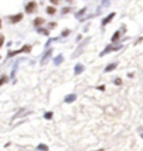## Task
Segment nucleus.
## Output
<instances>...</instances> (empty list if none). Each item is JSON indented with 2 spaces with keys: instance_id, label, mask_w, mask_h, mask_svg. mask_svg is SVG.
Instances as JSON below:
<instances>
[{
  "instance_id": "nucleus-18",
  "label": "nucleus",
  "mask_w": 143,
  "mask_h": 151,
  "mask_svg": "<svg viewBox=\"0 0 143 151\" xmlns=\"http://www.w3.org/2000/svg\"><path fill=\"white\" fill-rule=\"evenodd\" d=\"M52 118V112H46L45 113V119H51Z\"/></svg>"
},
{
  "instance_id": "nucleus-2",
  "label": "nucleus",
  "mask_w": 143,
  "mask_h": 151,
  "mask_svg": "<svg viewBox=\"0 0 143 151\" xmlns=\"http://www.w3.org/2000/svg\"><path fill=\"white\" fill-rule=\"evenodd\" d=\"M122 48V45H110V46H107L104 49V52H101V56H104V55H107V53H110V52H112V50H119Z\"/></svg>"
},
{
  "instance_id": "nucleus-6",
  "label": "nucleus",
  "mask_w": 143,
  "mask_h": 151,
  "mask_svg": "<svg viewBox=\"0 0 143 151\" xmlns=\"http://www.w3.org/2000/svg\"><path fill=\"white\" fill-rule=\"evenodd\" d=\"M114 17H115V13H111L110 16H107V17H105L104 20H103V27H105V25L108 24V23H110L111 20L114 18Z\"/></svg>"
},
{
  "instance_id": "nucleus-5",
  "label": "nucleus",
  "mask_w": 143,
  "mask_h": 151,
  "mask_svg": "<svg viewBox=\"0 0 143 151\" xmlns=\"http://www.w3.org/2000/svg\"><path fill=\"white\" fill-rule=\"evenodd\" d=\"M51 53H52V49H48L45 52V55H44V56H42V59H41V63H42V64H45V63H46V60H48V59H49V56H51Z\"/></svg>"
},
{
  "instance_id": "nucleus-1",
  "label": "nucleus",
  "mask_w": 143,
  "mask_h": 151,
  "mask_svg": "<svg viewBox=\"0 0 143 151\" xmlns=\"http://www.w3.org/2000/svg\"><path fill=\"white\" fill-rule=\"evenodd\" d=\"M28 52H31V46H30V45H25V46H23L21 49H18V50H13V52H10V53H8V57L14 56V55H18V53H28Z\"/></svg>"
},
{
  "instance_id": "nucleus-17",
  "label": "nucleus",
  "mask_w": 143,
  "mask_h": 151,
  "mask_svg": "<svg viewBox=\"0 0 143 151\" xmlns=\"http://www.w3.org/2000/svg\"><path fill=\"white\" fill-rule=\"evenodd\" d=\"M38 32L39 34H44V35H48V31H46V30H42V28H38Z\"/></svg>"
},
{
  "instance_id": "nucleus-16",
  "label": "nucleus",
  "mask_w": 143,
  "mask_h": 151,
  "mask_svg": "<svg viewBox=\"0 0 143 151\" xmlns=\"http://www.w3.org/2000/svg\"><path fill=\"white\" fill-rule=\"evenodd\" d=\"M38 150H48V145H45V144H39V145H38Z\"/></svg>"
},
{
  "instance_id": "nucleus-21",
  "label": "nucleus",
  "mask_w": 143,
  "mask_h": 151,
  "mask_svg": "<svg viewBox=\"0 0 143 151\" xmlns=\"http://www.w3.org/2000/svg\"><path fill=\"white\" fill-rule=\"evenodd\" d=\"M103 4H104V6H108V4H110V0H103Z\"/></svg>"
},
{
  "instance_id": "nucleus-19",
  "label": "nucleus",
  "mask_w": 143,
  "mask_h": 151,
  "mask_svg": "<svg viewBox=\"0 0 143 151\" xmlns=\"http://www.w3.org/2000/svg\"><path fill=\"white\" fill-rule=\"evenodd\" d=\"M115 84H117V85H121V84H122V80H121V78H117V80H115Z\"/></svg>"
},
{
  "instance_id": "nucleus-10",
  "label": "nucleus",
  "mask_w": 143,
  "mask_h": 151,
  "mask_svg": "<svg viewBox=\"0 0 143 151\" xmlns=\"http://www.w3.org/2000/svg\"><path fill=\"white\" fill-rule=\"evenodd\" d=\"M114 69H117V63H112V64H108V66L105 67V73H108V71H112Z\"/></svg>"
},
{
  "instance_id": "nucleus-15",
  "label": "nucleus",
  "mask_w": 143,
  "mask_h": 151,
  "mask_svg": "<svg viewBox=\"0 0 143 151\" xmlns=\"http://www.w3.org/2000/svg\"><path fill=\"white\" fill-rule=\"evenodd\" d=\"M46 11H48V14H55L56 10H55V7H48V8H46Z\"/></svg>"
},
{
  "instance_id": "nucleus-20",
  "label": "nucleus",
  "mask_w": 143,
  "mask_h": 151,
  "mask_svg": "<svg viewBox=\"0 0 143 151\" xmlns=\"http://www.w3.org/2000/svg\"><path fill=\"white\" fill-rule=\"evenodd\" d=\"M3 42H4V38H3V35H0V48H1Z\"/></svg>"
},
{
  "instance_id": "nucleus-8",
  "label": "nucleus",
  "mask_w": 143,
  "mask_h": 151,
  "mask_svg": "<svg viewBox=\"0 0 143 151\" xmlns=\"http://www.w3.org/2000/svg\"><path fill=\"white\" fill-rule=\"evenodd\" d=\"M73 101H76V94H70V95H67V97L65 98L66 104H70V102H73Z\"/></svg>"
},
{
  "instance_id": "nucleus-4",
  "label": "nucleus",
  "mask_w": 143,
  "mask_h": 151,
  "mask_svg": "<svg viewBox=\"0 0 143 151\" xmlns=\"http://www.w3.org/2000/svg\"><path fill=\"white\" fill-rule=\"evenodd\" d=\"M21 20H23V14H21V13L8 17V21H10V23H18V21H21Z\"/></svg>"
},
{
  "instance_id": "nucleus-12",
  "label": "nucleus",
  "mask_w": 143,
  "mask_h": 151,
  "mask_svg": "<svg viewBox=\"0 0 143 151\" xmlns=\"http://www.w3.org/2000/svg\"><path fill=\"white\" fill-rule=\"evenodd\" d=\"M86 10H87V8L84 7V8H81L80 11H77V13H76V17H77V18H80V17H81V16H83V14L86 13Z\"/></svg>"
},
{
  "instance_id": "nucleus-13",
  "label": "nucleus",
  "mask_w": 143,
  "mask_h": 151,
  "mask_svg": "<svg viewBox=\"0 0 143 151\" xmlns=\"http://www.w3.org/2000/svg\"><path fill=\"white\" fill-rule=\"evenodd\" d=\"M39 24H44V18H37L34 21V25H35V27H38Z\"/></svg>"
},
{
  "instance_id": "nucleus-23",
  "label": "nucleus",
  "mask_w": 143,
  "mask_h": 151,
  "mask_svg": "<svg viewBox=\"0 0 143 151\" xmlns=\"http://www.w3.org/2000/svg\"><path fill=\"white\" fill-rule=\"evenodd\" d=\"M142 138H143V133H142Z\"/></svg>"
},
{
  "instance_id": "nucleus-7",
  "label": "nucleus",
  "mask_w": 143,
  "mask_h": 151,
  "mask_svg": "<svg viewBox=\"0 0 143 151\" xmlns=\"http://www.w3.org/2000/svg\"><path fill=\"white\" fill-rule=\"evenodd\" d=\"M83 70H84V66H83V64H77V66L74 67V74H81Z\"/></svg>"
},
{
  "instance_id": "nucleus-9",
  "label": "nucleus",
  "mask_w": 143,
  "mask_h": 151,
  "mask_svg": "<svg viewBox=\"0 0 143 151\" xmlns=\"http://www.w3.org/2000/svg\"><path fill=\"white\" fill-rule=\"evenodd\" d=\"M119 37H121V31H117L114 35H112V38H111V42H118V39H119Z\"/></svg>"
},
{
  "instance_id": "nucleus-11",
  "label": "nucleus",
  "mask_w": 143,
  "mask_h": 151,
  "mask_svg": "<svg viewBox=\"0 0 143 151\" xmlns=\"http://www.w3.org/2000/svg\"><path fill=\"white\" fill-rule=\"evenodd\" d=\"M62 60H63V56H62V55H58V56L53 59V63H55V64H60Z\"/></svg>"
},
{
  "instance_id": "nucleus-3",
  "label": "nucleus",
  "mask_w": 143,
  "mask_h": 151,
  "mask_svg": "<svg viewBox=\"0 0 143 151\" xmlns=\"http://www.w3.org/2000/svg\"><path fill=\"white\" fill-rule=\"evenodd\" d=\"M35 10H37V3H35V1H30V3L25 6V11L28 13V14L34 13Z\"/></svg>"
},
{
  "instance_id": "nucleus-14",
  "label": "nucleus",
  "mask_w": 143,
  "mask_h": 151,
  "mask_svg": "<svg viewBox=\"0 0 143 151\" xmlns=\"http://www.w3.org/2000/svg\"><path fill=\"white\" fill-rule=\"evenodd\" d=\"M6 81H7V76H1L0 77V85H3Z\"/></svg>"
},
{
  "instance_id": "nucleus-22",
  "label": "nucleus",
  "mask_w": 143,
  "mask_h": 151,
  "mask_svg": "<svg viewBox=\"0 0 143 151\" xmlns=\"http://www.w3.org/2000/svg\"><path fill=\"white\" fill-rule=\"evenodd\" d=\"M51 1H52L53 4H58V1H59V0H51Z\"/></svg>"
},
{
  "instance_id": "nucleus-24",
  "label": "nucleus",
  "mask_w": 143,
  "mask_h": 151,
  "mask_svg": "<svg viewBox=\"0 0 143 151\" xmlns=\"http://www.w3.org/2000/svg\"><path fill=\"white\" fill-rule=\"evenodd\" d=\"M0 25H1V21H0Z\"/></svg>"
}]
</instances>
